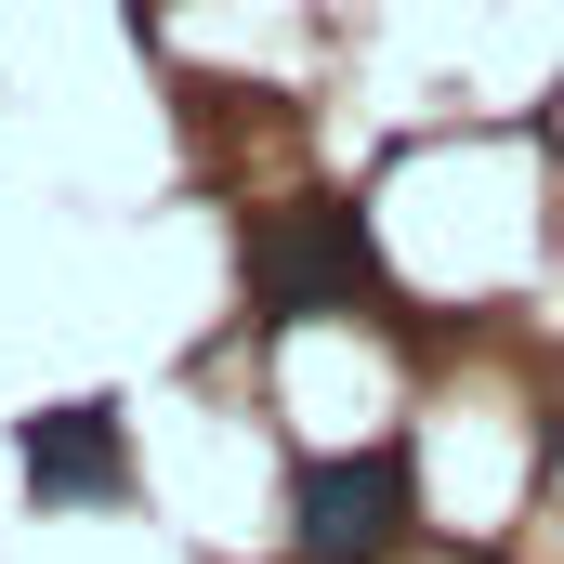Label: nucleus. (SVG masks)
I'll use <instances>...</instances> for the list:
<instances>
[{
  "instance_id": "obj_1",
  "label": "nucleus",
  "mask_w": 564,
  "mask_h": 564,
  "mask_svg": "<svg viewBox=\"0 0 564 564\" xmlns=\"http://www.w3.org/2000/svg\"><path fill=\"white\" fill-rule=\"evenodd\" d=\"M421 525L408 446H315L289 459V564H381Z\"/></svg>"
},
{
  "instance_id": "obj_2",
  "label": "nucleus",
  "mask_w": 564,
  "mask_h": 564,
  "mask_svg": "<svg viewBox=\"0 0 564 564\" xmlns=\"http://www.w3.org/2000/svg\"><path fill=\"white\" fill-rule=\"evenodd\" d=\"M381 289V250H368V210L355 197H302L250 237V315L263 328H302V315H355Z\"/></svg>"
},
{
  "instance_id": "obj_3",
  "label": "nucleus",
  "mask_w": 564,
  "mask_h": 564,
  "mask_svg": "<svg viewBox=\"0 0 564 564\" xmlns=\"http://www.w3.org/2000/svg\"><path fill=\"white\" fill-rule=\"evenodd\" d=\"M13 473H26L40 512H106V499H132V421H119L106 394L26 408V421H13Z\"/></svg>"
},
{
  "instance_id": "obj_4",
  "label": "nucleus",
  "mask_w": 564,
  "mask_h": 564,
  "mask_svg": "<svg viewBox=\"0 0 564 564\" xmlns=\"http://www.w3.org/2000/svg\"><path fill=\"white\" fill-rule=\"evenodd\" d=\"M552 459H564V408H552Z\"/></svg>"
}]
</instances>
